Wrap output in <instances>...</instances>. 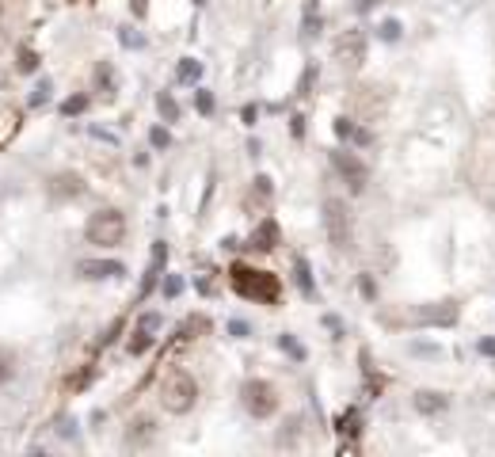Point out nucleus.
<instances>
[{
	"label": "nucleus",
	"instance_id": "cd10ccee",
	"mask_svg": "<svg viewBox=\"0 0 495 457\" xmlns=\"http://www.w3.org/2000/svg\"><path fill=\"white\" fill-rule=\"evenodd\" d=\"M161 324H164V320H161V313H145L142 320H137V328H145V332H156V328H161Z\"/></svg>",
	"mask_w": 495,
	"mask_h": 457
},
{
	"label": "nucleus",
	"instance_id": "20e7f679",
	"mask_svg": "<svg viewBox=\"0 0 495 457\" xmlns=\"http://www.w3.org/2000/svg\"><path fill=\"white\" fill-rule=\"evenodd\" d=\"M324 232H328V244L335 251L351 248V210L343 199H324Z\"/></svg>",
	"mask_w": 495,
	"mask_h": 457
},
{
	"label": "nucleus",
	"instance_id": "bb28decb",
	"mask_svg": "<svg viewBox=\"0 0 495 457\" xmlns=\"http://www.w3.org/2000/svg\"><path fill=\"white\" fill-rule=\"evenodd\" d=\"M46 99H50V80H42V84H39V88H35V92H31V107H42V104H46Z\"/></svg>",
	"mask_w": 495,
	"mask_h": 457
},
{
	"label": "nucleus",
	"instance_id": "a211bd4d",
	"mask_svg": "<svg viewBox=\"0 0 495 457\" xmlns=\"http://www.w3.org/2000/svg\"><path fill=\"white\" fill-rule=\"evenodd\" d=\"M84 111H88V96H69V99L61 104V115H65V118L84 115Z\"/></svg>",
	"mask_w": 495,
	"mask_h": 457
},
{
	"label": "nucleus",
	"instance_id": "a878e982",
	"mask_svg": "<svg viewBox=\"0 0 495 457\" xmlns=\"http://www.w3.org/2000/svg\"><path fill=\"white\" fill-rule=\"evenodd\" d=\"M335 134H339L343 142H351V137H358V126L347 123V118H335Z\"/></svg>",
	"mask_w": 495,
	"mask_h": 457
},
{
	"label": "nucleus",
	"instance_id": "f03ea898",
	"mask_svg": "<svg viewBox=\"0 0 495 457\" xmlns=\"http://www.w3.org/2000/svg\"><path fill=\"white\" fill-rule=\"evenodd\" d=\"M194 400H199V385H194V377L187 374V370H172V374H164V381H161V404H164V412L187 415L194 408Z\"/></svg>",
	"mask_w": 495,
	"mask_h": 457
},
{
	"label": "nucleus",
	"instance_id": "6ab92c4d",
	"mask_svg": "<svg viewBox=\"0 0 495 457\" xmlns=\"http://www.w3.org/2000/svg\"><path fill=\"white\" fill-rule=\"evenodd\" d=\"M149 347H153V332L137 328V332H134V339H130V354H145Z\"/></svg>",
	"mask_w": 495,
	"mask_h": 457
},
{
	"label": "nucleus",
	"instance_id": "f3484780",
	"mask_svg": "<svg viewBox=\"0 0 495 457\" xmlns=\"http://www.w3.org/2000/svg\"><path fill=\"white\" fill-rule=\"evenodd\" d=\"M156 107H161V115L168 118V123H175V118H180V104H175L168 92H161V96H156Z\"/></svg>",
	"mask_w": 495,
	"mask_h": 457
},
{
	"label": "nucleus",
	"instance_id": "412c9836",
	"mask_svg": "<svg viewBox=\"0 0 495 457\" xmlns=\"http://www.w3.org/2000/svg\"><path fill=\"white\" fill-rule=\"evenodd\" d=\"M12 370H15V358H12V351H4V347H0V385H4L8 377H12Z\"/></svg>",
	"mask_w": 495,
	"mask_h": 457
},
{
	"label": "nucleus",
	"instance_id": "c756f323",
	"mask_svg": "<svg viewBox=\"0 0 495 457\" xmlns=\"http://www.w3.org/2000/svg\"><path fill=\"white\" fill-rule=\"evenodd\" d=\"M180 290H183V282H180V278H168V282H164V294H168V297H175Z\"/></svg>",
	"mask_w": 495,
	"mask_h": 457
},
{
	"label": "nucleus",
	"instance_id": "c85d7f7f",
	"mask_svg": "<svg viewBox=\"0 0 495 457\" xmlns=\"http://www.w3.org/2000/svg\"><path fill=\"white\" fill-rule=\"evenodd\" d=\"M194 104H199L202 115H210V111H213V96H210V92H199V99H194Z\"/></svg>",
	"mask_w": 495,
	"mask_h": 457
},
{
	"label": "nucleus",
	"instance_id": "473e14b6",
	"mask_svg": "<svg viewBox=\"0 0 495 457\" xmlns=\"http://www.w3.org/2000/svg\"><path fill=\"white\" fill-rule=\"evenodd\" d=\"M480 354H488V358H495V339H480Z\"/></svg>",
	"mask_w": 495,
	"mask_h": 457
},
{
	"label": "nucleus",
	"instance_id": "b1692460",
	"mask_svg": "<svg viewBox=\"0 0 495 457\" xmlns=\"http://www.w3.org/2000/svg\"><path fill=\"white\" fill-rule=\"evenodd\" d=\"M149 142H153L156 149H168V145H172V134H168L164 126H153V130H149Z\"/></svg>",
	"mask_w": 495,
	"mask_h": 457
},
{
	"label": "nucleus",
	"instance_id": "f8f14e48",
	"mask_svg": "<svg viewBox=\"0 0 495 457\" xmlns=\"http://www.w3.org/2000/svg\"><path fill=\"white\" fill-rule=\"evenodd\" d=\"M278 244V225H275V221H259V229L256 232H251V248H259V251H270V248H275Z\"/></svg>",
	"mask_w": 495,
	"mask_h": 457
},
{
	"label": "nucleus",
	"instance_id": "9d476101",
	"mask_svg": "<svg viewBox=\"0 0 495 457\" xmlns=\"http://www.w3.org/2000/svg\"><path fill=\"white\" fill-rule=\"evenodd\" d=\"M419 320H423V324H442V328H450V324H457V305H453V301L431 305V309L419 313Z\"/></svg>",
	"mask_w": 495,
	"mask_h": 457
},
{
	"label": "nucleus",
	"instance_id": "72a5a7b5",
	"mask_svg": "<svg viewBox=\"0 0 495 457\" xmlns=\"http://www.w3.org/2000/svg\"><path fill=\"white\" fill-rule=\"evenodd\" d=\"M229 332H232V335H248V328H244L240 320H232V324H229Z\"/></svg>",
	"mask_w": 495,
	"mask_h": 457
},
{
	"label": "nucleus",
	"instance_id": "f257e3e1",
	"mask_svg": "<svg viewBox=\"0 0 495 457\" xmlns=\"http://www.w3.org/2000/svg\"><path fill=\"white\" fill-rule=\"evenodd\" d=\"M229 278H232V290L248 297V301H267V305L278 301V278L270 270H251L244 263H237L229 270Z\"/></svg>",
	"mask_w": 495,
	"mask_h": 457
},
{
	"label": "nucleus",
	"instance_id": "2f4dec72",
	"mask_svg": "<svg viewBox=\"0 0 495 457\" xmlns=\"http://www.w3.org/2000/svg\"><path fill=\"white\" fill-rule=\"evenodd\" d=\"M61 434L73 438V434H77V423H73V419H61Z\"/></svg>",
	"mask_w": 495,
	"mask_h": 457
},
{
	"label": "nucleus",
	"instance_id": "6e6552de",
	"mask_svg": "<svg viewBox=\"0 0 495 457\" xmlns=\"http://www.w3.org/2000/svg\"><path fill=\"white\" fill-rule=\"evenodd\" d=\"M50 194L54 199H77V194H84V180L77 172H58L50 180Z\"/></svg>",
	"mask_w": 495,
	"mask_h": 457
},
{
	"label": "nucleus",
	"instance_id": "2eb2a0df",
	"mask_svg": "<svg viewBox=\"0 0 495 457\" xmlns=\"http://www.w3.org/2000/svg\"><path fill=\"white\" fill-rule=\"evenodd\" d=\"M175 77H180L183 84H191V80H199V77H202V65L194 61V58H183V61H180V69H175Z\"/></svg>",
	"mask_w": 495,
	"mask_h": 457
},
{
	"label": "nucleus",
	"instance_id": "7ed1b4c3",
	"mask_svg": "<svg viewBox=\"0 0 495 457\" xmlns=\"http://www.w3.org/2000/svg\"><path fill=\"white\" fill-rule=\"evenodd\" d=\"M84 237L88 244H99V248H115L126 240V218L123 210H96L84 225Z\"/></svg>",
	"mask_w": 495,
	"mask_h": 457
},
{
	"label": "nucleus",
	"instance_id": "aec40b11",
	"mask_svg": "<svg viewBox=\"0 0 495 457\" xmlns=\"http://www.w3.org/2000/svg\"><path fill=\"white\" fill-rule=\"evenodd\" d=\"M278 347H282L286 354H294V358H305V347L294 339V335H278Z\"/></svg>",
	"mask_w": 495,
	"mask_h": 457
},
{
	"label": "nucleus",
	"instance_id": "39448f33",
	"mask_svg": "<svg viewBox=\"0 0 495 457\" xmlns=\"http://www.w3.org/2000/svg\"><path fill=\"white\" fill-rule=\"evenodd\" d=\"M240 400H244V408L256 419H267V415H275L278 412V393H275V385L270 381H244V389H240Z\"/></svg>",
	"mask_w": 495,
	"mask_h": 457
},
{
	"label": "nucleus",
	"instance_id": "7c9ffc66",
	"mask_svg": "<svg viewBox=\"0 0 495 457\" xmlns=\"http://www.w3.org/2000/svg\"><path fill=\"white\" fill-rule=\"evenodd\" d=\"M123 42H126V46H142V35H134L130 27H123Z\"/></svg>",
	"mask_w": 495,
	"mask_h": 457
},
{
	"label": "nucleus",
	"instance_id": "dca6fc26",
	"mask_svg": "<svg viewBox=\"0 0 495 457\" xmlns=\"http://www.w3.org/2000/svg\"><path fill=\"white\" fill-rule=\"evenodd\" d=\"M294 270H297V286H301V294H305V297H313V275H309V263H305V259H297Z\"/></svg>",
	"mask_w": 495,
	"mask_h": 457
},
{
	"label": "nucleus",
	"instance_id": "393cba45",
	"mask_svg": "<svg viewBox=\"0 0 495 457\" xmlns=\"http://www.w3.org/2000/svg\"><path fill=\"white\" fill-rule=\"evenodd\" d=\"M316 27H320V12H316V4L309 0V4H305V35H313Z\"/></svg>",
	"mask_w": 495,
	"mask_h": 457
},
{
	"label": "nucleus",
	"instance_id": "4468645a",
	"mask_svg": "<svg viewBox=\"0 0 495 457\" xmlns=\"http://www.w3.org/2000/svg\"><path fill=\"white\" fill-rule=\"evenodd\" d=\"M415 408L423 415H434V412H442L446 408V396L442 393H431V389H423V393H415Z\"/></svg>",
	"mask_w": 495,
	"mask_h": 457
},
{
	"label": "nucleus",
	"instance_id": "0eeeda50",
	"mask_svg": "<svg viewBox=\"0 0 495 457\" xmlns=\"http://www.w3.org/2000/svg\"><path fill=\"white\" fill-rule=\"evenodd\" d=\"M332 168L351 183V191H354V194L366 191V183H370V168L362 164L354 153H347V149H335V153H332Z\"/></svg>",
	"mask_w": 495,
	"mask_h": 457
},
{
	"label": "nucleus",
	"instance_id": "9b49d317",
	"mask_svg": "<svg viewBox=\"0 0 495 457\" xmlns=\"http://www.w3.org/2000/svg\"><path fill=\"white\" fill-rule=\"evenodd\" d=\"M153 434H156V423L153 419H134V423H130V431H126V446H145V442H153Z\"/></svg>",
	"mask_w": 495,
	"mask_h": 457
},
{
	"label": "nucleus",
	"instance_id": "4be33fe9",
	"mask_svg": "<svg viewBox=\"0 0 495 457\" xmlns=\"http://www.w3.org/2000/svg\"><path fill=\"white\" fill-rule=\"evenodd\" d=\"M377 35H381L385 42H396V39H400V20H385V23L377 27Z\"/></svg>",
	"mask_w": 495,
	"mask_h": 457
},
{
	"label": "nucleus",
	"instance_id": "f704fd0d",
	"mask_svg": "<svg viewBox=\"0 0 495 457\" xmlns=\"http://www.w3.org/2000/svg\"><path fill=\"white\" fill-rule=\"evenodd\" d=\"M194 4H202V0H194Z\"/></svg>",
	"mask_w": 495,
	"mask_h": 457
},
{
	"label": "nucleus",
	"instance_id": "1a4fd4ad",
	"mask_svg": "<svg viewBox=\"0 0 495 457\" xmlns=\"http://www.w3.org/2000/svg\"><path fill=\"white\" fill-rule=\"evenodd\" d=\"M80 275L84 278H123L126 267L118 259H88V263H80Z\"/></svg>",
	"mask_w": 495,
	"mask_h": 457
},
{
	"label": "nucleus",
	"instance_id": "5701e85b",
	"mask_svg": "<svg viewBox=\"0 0 495 457\" xmlns=\"http://www.w3.org/2000/svg\"><path fill=\"white\" fill-rule=\"evenodd\" d=\"M35 69H39V54L23 46V50H20V73H35Z\"/></svg>",
	"mask_w": 495,
	"mask_h": 457
},
{
	"label": "nucleus",
	"instance_id": "ddd939ff",
	"mask_svg": "<svg viewBox=\"0 0 495 457\" xmlns=\"http://www.w3.org/2000/svg\"><path fill=\"white\" fill-rule=\"evenodd\" d=\"M96 88L104 92V96H115V92H118V73L111 69L107 61H99V65H96Z\"/></svg>",
	"mask_w": 495,
	"mask_h": 457
},
{
	"label": "nucleus",
	"instance_id": "423d86ee",
	"mask_svg": "<svg viewBox=\"0 0 495 457\" xmlns=\"http://www.w3.org/2000/svg\"><path fill=\"white\" fill-rule=\"evenodd\" d=\"M335 61L343 65V69H362V61H366V35L362 31H343L339 39L332 46Z\"/></svg>",
	"mask_w": 495,
	"mask_h": 457
}]
</instances>
